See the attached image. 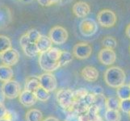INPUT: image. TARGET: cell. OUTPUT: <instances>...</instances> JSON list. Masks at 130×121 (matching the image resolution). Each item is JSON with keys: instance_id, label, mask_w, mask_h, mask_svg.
Instances as JSON below:
<instances>
[{"instance_id": "6da1fadb", "label": "cell", "mask_w": 130, "mask_h": 121, "mask_svg": "<svg viewBox=\"0 0 130 121\" xmlns=\"http://www.w3.org/2000/svg\"><path fill=\"white\" fill-rule=\"evenodd\" d=\"M104 78L107 86L117 89L124 84L126 76L124 70L117 66H112L107 69Z\"/></svg>"}, {"instance_id": "7a4b0ae2", "label": "cell", "mask_w": 130, "mask_h": 121, "mask_svg": "<svg viewBox=\"0 0 130 121\" xmlns=\"http://www.w3.org/2000/svg\"><path fill=\"white\" fill-rule=\"evenodd\" d=\"M57 101L62 109L71 113L75 103L74 91L70 89L59 90L57 93Z\"/></svg>"}, {"instance_id": "3957f363", "label": "cell", "mask_w": 130, "mask_h": 121, "mask_svg": "<svg viewBox=\"0 0 130 121\" xmlns=\"http://www.w3.org/2000/svg\"><path fill=\"white\" fill-rule=\"evenodd\" d=\"M1 91L6 98L8 99H14L18 98L22 92L19 82L13 80L3 82L1 87Z\"/></svg>"}, {"instance_id": "277c9868", "label": "cell", "mask_w": 130, "mask_h": 121, "mask_svg": "<svg viewBox=\"0 0 130 121\" xmlns=\"http://www.w3.org/2000/svg\"><path fill=\"white\" fill-rule=\"evenodd\" d=\"M97 20L99 24H100L104 28H111L116 24L117 18L115 12L110 9H103L99 11Z\"/></svg>"}, {"instance_id": "5b68a950", "label": "cell", "mask_w": 130, "mask_h": 121, "mask_svg": "<svg viewBox=\"0 0 130 121\" xmlns=\"http://www.w3.org/2000/svg\"><path fill=\"white\" fill-rule=\"evenodd\" d=\"M69 34L65 28L61 26H54L49 31L48 37L52 40L53 44H63L68 40Z\"/></svg>"}, {"instance_id": "8992f818", "label": "cell", "mask_w": 130, "mask_h": 121, "mask_svg": "<svg viewBox=\"0 0 130 121\" xmlns=\"http://www.w3.org/2000/svg\"><path fill=\"white\" fill-rule=\"evenodd\" d=\"M39 65L47 73H51L61 67L59 62L53 61L47 54V53H41L39 56Z\"/></svg>"}, {"instance_id": "52a82bcc", "label": "cell", "mask_w": 130, "mask_h": 121, "mask_svg": "<svg viewBox=\"0 0 130 121\" xmlns=\"http://www.w3.org/2000/svg\"><path fill=\"white\" fill-rule=\"evenodd\" d=\"M20 44L26 56H28L29 57H34L40 54L37 44L31 41L26 34L23 35L20 37Z\"/></svg>"}, {"instance_id": "ba28073f", "label": "cell", "mask_w": 130, "mask_h": 121, "mask_svg": "<svg viewBox=\"0 0 130 121\" xmlns=\"http://www.w3.org/2000/svg\"><path fill=\"white\" fill-rule=\"evenodd\" d=\"M79 31L83 37H90L95 35L98 31V24L96 22L89 18H85L79 24Z\"/></svg>"}, {"instance_id": "9c48e42d", "label": "cell", "mask_w": 130, "mask_h": 121, "mask_svg": "<svg viewBox=\"0 0 130 121\" xmlns=\"http://www.w3.org/2000/svg\"><path fill=\"white\" fill-rule=\"evenodd\" d=\"M41 87L45 89L47 91H54L57 87V82L55 76L51 73H44L38 76Z\"/></svg>"}, {"instance_id": "30bf717a", "label": "cell", "mask_w": 130, "mask_h": 121, "mask_svg": "<svg viewBox=\"0 0 130 121\" xmlns=\"http://www.w3.org/2000/svg\"><path fill=\"white\" fill-rule=\"evenodd\" d=\"M92 53V48L88 43L81 42L76 44L73 48V54L78 59H87Z\"/></svg>"}, {"instance_id": "8fae6325", "label": "cell", "mask_w": 130, "mask_h": 121, "mask_svg": "<svg viewBox=\"0 0 130 121\" xmlns=\"http://www.w3.org/2000/svg\"><path fill=\"white\" fill-rule=\"evenodd\" d=\"M20 59V54L17 50L14 48H10L8 50L0 54V60L3 65L8 66L15 65Z\"/></svg>"}, {"instance_id": "7c38bea8", "label": "cell", "mask_w": 130, "mask_h": 121, "mask_svg": "<svg viewBox=\"0 0 130 121\" xmlns=\"http://www.w3.org/2000/svg\"><path fill=\"white\" fill-rule=\"evenodd\" d=\"M98 58L103 65H111L116 61V54L113 49L103 48L99 53Z\"/></svg>"}, {"instance_id": "4fadbf2b", "label": "cell", "mask_w": 130, "mask_h": 121, "mask_svg": "<svg viewBox=\"0 0 130 121\" xmlns=\"http://www.w3.org/2000/svg\"><path fill=\"white\" fill-rule=\"evenodd\" d=\"M72 11L74 15L78 18H85L87 17L90 12H91V7H90L89 4L86 2L79 1L75 3L73 7Z\"/></svg>"}, {"instance_id": "5bb4252c", "label": "cell", "mask_w": 130, "mask_h": 121, "mask_svg": "<svg viewBox=\"0 0 130 121\" xmlns=\"http://www.w3.org/2000/svg\"><path fill=\"white\" fill-rule=\"evenodd\" d=\"M81 75L83 78L87 81V82H93L97 81V79L99 78V75H100V73L96 68L93 66H86L81 71Z\"/></svg>"}, {"instance_id": "9a60e30c", "label": "cell", "mask_w": 130, "mask_h": 121, "mask_svg": "<svg viewBox=\"0 0 130 121\" xmlns=\"http://www.w3.org/2000/svg\"><path fill=\"white\" fill-rule=\"evenodd\" d=\"M19 101L20 103L27 107H32L37 101V98L36 97L35 94L28 91H22L20 95L19 96Z\"/></svg>"}, {"instance_id": "2e32d148", "label": "cell", "mask_w": 130, "mask_h": 121, "mask_svg": "<svg viewBox=\"0 0 130 121\" xmlns=\"http://www.w3.org/2000/svg\"><path fill=\"white\" fill-rule=\"evenodd\" d=\"M37 46L39 49L40 53H45L48 51L51 48H53V42L48 37L44 35H41V37L37 40Z\"/></svg>"}, {"instance_id": "e0dca14e", "label": "cell", "mask_w": 130, "mask_h": 121, "mask_svg": "<svg viewBox=\"0 0 130 121\" xmlns=\"http://www.w3.org/2000/svg\"><path fill=\"white\" fill-rule=\"evenodd\" d=\"M14 75L13 70L11 66L6 65H0V81L3 82L11 81Z\"/></svg>"}, {"instance_id": "ac0fdd59", "label": "cell", "mask_w": 130, "mask_h": 121, "mask_svg": "<svg viewBox=\"0 0 130 121\" xmlns=\"http://www.w3.org/2000/svg\"><path fill=\"white\" fill-rule=\"evenodd\" d=\"M11 12L7 7H0V29L5 28L7 25H8L11 19Z\"/></svg>"}, {"instance_id": "d6986e66", "label": "cell", "mask_w": 130, "mask_h": 121, "mask_svg": "<svg viewBox=\"0 0 130 121\" xmlns=\"http://www.w3.org/2000/svg\"><path fill=\"white\" fill-rule=\"evenodd\" d=\"M40 87H41V84H40L38 77H30L26 80L24 90L34 93Z\"/></svg>"}, {"instance_id": "ffe728a7", "label": "cell", "mask_w": 130, "mask_h": 121, "mask_svg": "<svg viewBox=\"0 0 130 121\" xmlns=\"http://www.w3.org/2000/svg\"><path fill=\"white\" fill-rule=\"evenodd\" d=\"M26 121H43V114L38 109H30L25 115Z\"/></svg>"}, {"instance_id": "44dd1931", "label": "cell", "mask_w": 130, "mask_h": 121, "mask_svg": "<svg viewBox=\"0 0 130 121\" xmlns=\"http://www.w3.org/2000/svg\"><path fill=\"white\" fill-rule=\"evenodd\" d=\"M117 97L120 100L130 99V87L129 85H123V86L116 89Z\"/></svg>"}, {"instance_id": "7402d4cb", "label": "cell", "mask_w": 130, "mask_h": 121, "mask_svg": "<svg viewBox=\"0 0 130 121\" xmlns=\"http://www.w3.org/2000/svg\"><path fill=\"white\" fill-rule=\"evenodd\" d=\"M105 107L109 110H118L120 109V99L116 97H110L106 98Z\"/></svg>"}, {"instance_id": "603a6c76", "label": "cell", "mask_w": 130, "mask_h": 121, "mask_svg": "<svg viewBox=\"0 0 130 121\" xmlns=\"http://www.w3.org/2000/svg\"><path fill=\"white\" fill-rule=\"evenodd\" d=\"M104 118L106 121H120L121 120V115L118 110L107 109L105 111Z\"/></svg>"}, {"instance_id": "cb8c5ba5", "label": "cell", "mask_w": 130, "mask_h": 121, "mask_svg": "<svg viewBox=\"0 0 130 121\" xmlns=\"http://www.w3.org/2000/svg\"><path fill=\"white\" fill-rule=\"evenodd\" d=\"M11 48V41L9 37L4 35H0V54Z\"/></svg>"}, {"instance_id": "d4e9b609", "label": "cell", "mask_w": 130, "mask_h": 121, "mask_svg": "<svg viewBox=\"0 0 130 121\" xmlns=\"http://www.w3.org/2000/svg\"><path fill=\"white\" fill-rule=\"evenodd\" d=\"M36 97H37V100L41 101V102H46L48 100L50 95H49V92L47 91L45 89H44L43 87H40L37 91L34 92Z\"/></svg>"}, {"instance_id": "484cf974", "label": "cell", "mask_w": 130, "mask_h": 121, "mask_svg": "<svg viewBox=\"0 0 130 121\" xmlns=\"http://www.w3.org/2000/svg\"><path fill=\"white\" fill-rule=\"evenodd\" d=\"M102 45L104 48L113 49L117 46V40L112 37H105L102 40Z\"/></svg>"}, {"instance_id": "4316f807", "label": "cell", "mask_w": 130, "mask_h": 121, "mask_svg": "<svg viewBox=\"0 0 130 121\" xmlns=\"http://www.w3.org/2000/svg\"><path fill=\"white\" fill-rule=\"evenodd\" d=\"M46 53H47L48 56L50 57L53 61L59 62L60 57H61V53H62V51L61 50V49L53 47V48H51L50 49H49L48 51H47Z\"/></svg>"}, {"instance_id": "83f0119b", "label": "cell", "mask_w": 130, "mask_h": 121, "mask_svg": "<svg viewBox=\"0 0 130 121\" xmlns=\"http://www.w3.org/2000/svg\"><path fill=\"white\" fill-rule=\"evenodd\" d=\"M72 61H73V55L71 54L70 52L62 51L60 60H59V63L61 65V67L69 64L70 62H71Z\"/></svg>"}, {"instance_id": "f1b7e54d", "label": "cell", "mask_w": 130, "mask_h": 121, "mask_svg": "<svg viewBox=\"0 0 130 121\" xmlns=\"http://www.w3.org/2000/svg\"><path fill=\"white\" fill-rule=\"evenodd\" d=\"M25 34L28 36L29 40L33 43H37V40L40 39V37H41V34L40 33V32L37 29H30Z\"/></svg>"}, {"instance_id": "f546056e", "label": "cell", "mask_w": 130, "mask_h": 121, "mask_svg": "<svg viewBox=\"0 0 130 121\" xmlns=\"http://www.w3.org/2000/svg\"><path fill=\"white\" fill-rule=\"evenodd\" d=\"M88 94H89L88 91L84 88H79L78 90H77V91H74L75 102H78V101L84 99V98L87 97V95H88Z\"/></svg>"}, {"instance_id": "4dcf8cb0", "label": "cell", "mask_w": 130, "mask_h": 121, "mask_svg": "<svg viewBox=\"0 0 130 121\" xmlns=\"http://www.w3.org/2000/svg\"><path fill=\"white\" fill-rule=\"evenodd\" d=\"M120 110L124 113H130V99L120 100Z\"/></svg>"}, {"instance_id": "1f68e13d", "label": "cell", "mask_w": 130, "mask_h": 121, "mask_svg": "<svg viewBox=\"0 0 130 121\" xmlns=\"http://www.w3.org/2000/svg\"><path fill=\"white\" fill-rule=\"evenodd\" d=\"M37 1L42 7H50L57 3L59 0H37Z\"/></svg>"}, {"instance_id": "d6a6232c", "label": "cell", "mask_w": 130, "mask_h": 121, "mask_svg": "<svg viewBox=\"0 0 130 121\" xmlns=\"http://www.w3.org/2000/svg\"><path fill=\"white\" fill-rule=\"evenodd\" d=\"M7 110L5 105L3 103H0V119L7 118Z\"/></svg>"}, {"instance_id": "836d02e7", "label": "cell", "mask_w": 130, "mask_h": 121, "mask_svg": "<svg viewBox=\"0 0 130 121\" xmlns=\"http://www.w3.org/2000/svg\"><path fill=\"white\" fill-rule=\"evenodd\" d=\"M66 121H80L78 118V115L74 113H70L66 119Z\"/></svg>"}, {"instance_id": "e575fe53", "label": "cell", "mask_w": 130, "mask_h": 121, "mask_svg": "<svg viewBox=\"0 0 130 121\" xmlns=\"http://www.w3.org/2000/svg\"><path fill=\"white\" fill-rule=\"evenodd\" d=\"M91 93L95 94V95H102V94H103V89H102L101 87L95 86V87H93Z\"/></svg>"}, {"instance_id": "d590c367", "label": "cell", "mask_w": 130, "mask_h": 121, "mask_svg": "<svg viewBox=\"0 0 130 121\" xmlns=\"http://www.w3.org/2000/svg\"><path fill=\"white\" fill-rule=\"evenodd\" d=\"M43 121H59V119L56 117H53V116H48V117L43 119Z\"/></svg>"}, {"instance_id": "8d00e7d4", "label": "cell", "mask_w": 130, "mask_h": 121, "mask_svg": "<svg viewBox=\"0 0 130 121\" xmlns=\"http://www.w3.org/2000/svg\"><path fill=\"white\" fill-rule=\"evenodd\" d=\"M5 98H6V97L4 96L3 93L2 92L1 90H0V103H3V102H4V100H5Z\"/></svg>"}, {"instance_id": "74e56055", "label": "cell", "mask_w": 130, "mask_h": 121, "mask_svg": "<svg viewBox=\"0 0 130 121\" xmlns=\"http://www.w3.org/2000/svg\"><path fill=\"white\" fill-rule=\"evenodd\" d=\"M125 33H126V36L130 38V24L126 27V29H125Z\"/></svg>"}, {"instance_id": "f35d334b", "label": "cell", "mask_w": 130, "mask_h": 121, "mask_svg": "<svg viewBox=\"0 0 130 121\" xmlns=\"http://www.w3.org/2000/svg\"><path fill=\"white\" fill-rule=\"evenodd\" d=\"M0 121H11V119H9L8 118H4V119H1Z\"/></svg>"}, {"instance_id": "ab89813d", "label": "cell", "mask_w": 130, "mask_h": 121, "mask_svg": "<svg viewBox=\"0 0 130 121\" xmlns=\"http://www.w3.org/2000/svg\"><path fill=\"white\" fill-rule=\"evenodd\" d=\"M20 1H23V2H29V1H31V0H20Z\"/></svg>"}, {"instance_id": "60d3db41", "label": "cell", "mask_w": 130, "mask_h": 121, "mask_svg": "<svg viewBox=\"0 0 130 121\" xmlns=\"http://www.w3.org/2000/svg\"><path fill=\"white\" fill-rule=\"evenodd\" d=\"M128 115H129V118H130V113H129V114H128Z\"/></svg>"}, {"instance_id": "b9f144b4", "label": "cell", "mask_w": 130, "mask_h": 121, "mask_svg": "<svg viewBox=\"0 0 130 121\" xmlns=\"http://www.w3.org/2000/svg\"><path fill=\"white\" fill-rule=\"evenodd\" d=\"M129 87H130V84H129Z\"/></svg>"}]
</instances>
